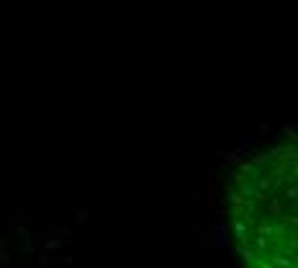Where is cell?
Returning <instances> with one entry per match:
<instances>
[{"instance_id": "1", "label": "cell", "mask_w": 298, "mask_h": 268, "mask_svg": "<svg viewBox=\"0 0 298 268\" xmlns=\"http://www.w3.org/2000/svg\"><path fill=\"white\" fill-rule=\"evenodd\" d=\"M227 214L239 268H298V137L234 171Z\"/></svg>"}]
</instances>
